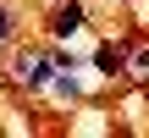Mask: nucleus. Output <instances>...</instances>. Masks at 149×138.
<instances>
[{
	"mask_svg": "<svg viewBox=\"0 0 149 138\" xmlns=\"http://www.w3.org/2000/svg\"><path fill=\"white\" fill-rule=\"evenodd\" d=\"M11 77H17L22 89H50V83L61 77V61H55V50H50V55H22V61L11 66Z\"/></svg>",
	"mask_w": 149,
	"mask_h": 138,
	"instance_id": "f257e3e1",
	"label": "nucleus"
},
{
	"mask_svg": "<svg viewBox=\"0 0 149 138\" xmlns=\"http://www.w3.org/2000/svg\"><path fill=\"white\" fill-rule=\"evenodd\" d=\"M127 72H133L138 83H149V50H138V55H133V66H127Z\"/></svg>",
	"mask_w": 149,
	"mask_h": 138,
	"instance_id": "20e7f679",
	"label": "nucleus"
},
{
	"mask_svg": "<svg viewBox=\"0 0 149 138\" xmlns=\"http://www.w3.org/2000/svg\"><path fill=\"white\" fill-rule=\"evenodd\" d=\"M11 33H17V17H11V6H0V44H6Z\"/></svg>",
	"mask_w": 149,
	"mask_h": 138,
	"instance_id": "39448f33",
	"label": "nucleus"
},
{
	"mask_svg": "<svg viewBox=\"0 0 149 138\" xmlns=\"http://www.w3.org/2000/svg\"><path fill=\"white\" fill-rule=\"evenodd\" d=\"M94 66H100L105 77H122V72H127V50H122V44H100V50H94Z\"/></svg>",
	"mask_w": 149,
	"mask_h": 138,
	"instance_id": "7ed1b4c3",
	"label": "nucleus"
},
{
	"mask_svg": "<svg viewBox=\"0 0 149 138\" xmlns=\"http://www.w3.org/2000/svg\"><path fill=\"white\" fill-rule=\"evenodd\" d=\"M77 28H83V0H66V6L50 11V33H55V39H72Z\"/></svg>",
	"mask_w": 149,
	"mask_h": 138,
	"instance_id": "f03ea898",
	"label": "nucleus"
}]
</instances>
